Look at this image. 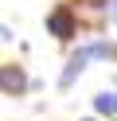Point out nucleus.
Segmentation results:
<instances>
[{"instance_id": "nucleus-2", "label": "nucleus", "mask_w": 117, "mask_h": 121, "mask_svg": "<svg viewBox=\"0 0 117 121\" xmlns=\"http://www.w3.org/2000/svg\"><path fill=\"white\" fill-rule=\"evenodd\" d=\"M74 16H70V8H55L51 16H47V31L55 35V39H70L74 35Z\"/></svg>"}, {"instance_id": "nucleus-4", "label": "nucleus", "mask_w": 117, "mask_h": 121, "mask_svg": "<svg viewBox=\"0 0 117 121\" xmlns=\"http://www.w3.org/2000/svg\"><path fill=\"white\" fill-rule=\"evenodd\" d=\"M94 109H98L101 117H117V94L113 90H101V94L94 98Z\"/></svg>"}, {"instance_id": "nucleus-3", "label": "nucleus", "mask_w": 117, "mask_h": 121, "mask_svg": "<svg viewBox=\"0 0 117 121\" xmlns=\"http://www.w3.org/2000/svg\"><path fill=\"white\" fill-rule=\"evenodd\" d=\"M0 86H4L8 98H20L23 86H27V78H23V70H20L16 63H8V66H0Z\"/></svg>"}, {"instance_id": "nucleus-5", "label": "nucleus", "mask_w": 117, "mask_h": 121, "mask_svg": "<svg viewBox=\"0 0 117 121\" xmlns=\"http://www.w3.org/2000/svg\"><path fill=\"white\" fill-rule=\"evenodd\" d=\"M105 12H109V16L117 20V0H105Z\"/></svg>"}, {"instance_id": "nucleus-6", "label": "nucleus", "mask_w": 117, "mask_h": 121, "mask_svg": "<svg viewBox=\"0 0 117 121\" xmlns=\"http://www.w3.org/2000/svg\"><path fill=\"white\" fill-rule=\"evenodd\" d=\"M86 121H94V117H86Z\"/></svg>"}, {"instance_id": "nucleus-1", "label": "nucleus", "mask_w": 117, "mask_h": 121, "mask_svg": "<svg viewBox=\"0 0 117 121\" xmlns=\"http://www.w3.org/2000/svg\"><path fill=\"white\" fill-rule=\"evenodd\" d=\"M90 59H94V47H90V43H86V47H78V51H74V55H70V63H66V70H62V74H59V86H62V90H66V86H70V82H74V78H78V74H82V70H86V63H90Z\"/></svg>"}]
</instances>
